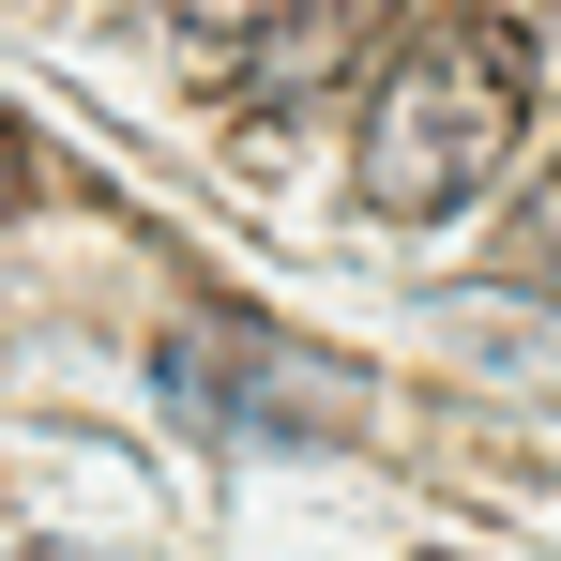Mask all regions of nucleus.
Here are the masks:
<instances>
[{
  "label": "nucleus",
  "instance_id": "2",
  "mask_svg": "<svg viewBox=\"0 0 561 561\" xmlns=\"http://www.w3.org/2000/svg\"><path fill=\"white\" fill-rule=\"evenodd\" d=\"M152 379L183 394L197 425H228V440H319V425H350V394L365 379L350 365H304V350H274V334H168L152 350Z\"/></svg>",
  "mask_w": 561,
  "mask_h": 561
},
{
  "label": "nucleus",
  "instance_id": "1",
  "mask_svg": "<svg viewBox=\"0 0 561 561\" xmlns=\"http://www.w3.org/2000/svg\"><path fill=\"white\" fill-rule=\"evenodd\" d=\"M516 122H531V31L501 0H440L394 31V61L365 92V197L394 228H456L516 168Z\"/></svg>",
  "mask_w": 561,
  "mask_h": 561
},
{
  "label": "nucleus",
  "instance_id": "4",
  "mask_svg": "<svg viewBox=\"0 0 561 561\" xmlns=\"http://www.w3.org/2000/svg\"><path fill=\"white\" fill-rule=\"evenodd\" d=\"M15 197H31V137L0 122V213H15Z\"/></svg>",
  "mask_w": 561,
  "mask_h": 561
},
{
  "label": "nucleus",
  "instance_id": "3",
  "mask_svg": "<svg viewBox=\"0 0 561 561\" xmlns=\"http://www.w3.org/2000/svg\"><path fill=\"white\" fill-rule=\"evenodd\" d=\"M516 274H561V168L516 197Z\"/></svg>",
  "mask_w": 561,
  "mask_h": 561
}]
</instances>
